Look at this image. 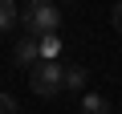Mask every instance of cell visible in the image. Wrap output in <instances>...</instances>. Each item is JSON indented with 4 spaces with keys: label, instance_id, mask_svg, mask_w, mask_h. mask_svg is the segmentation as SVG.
Returning a JSON list of instances; mask_svg holds the SVG:
<instances>
[{
    "label": "cell",
    "instance_id": "obj_1",
    "mask_svg": "<svg viewBox=\"0 0 122 114\" xmlns=\"http://www.w3.org/2000/svg\"><path fill=\"white\" fill-rule=\"evenodd\" d=\"M16 21L29 37H41V33H57L61 25V8L53 0H29L25 8H16Z\"/></svg>",
    "mask_w": 122,
    "mask_h": 114
},
{
    "label": "cell",
    "instance_id": "obj_2",
    "mask_svg": "<svg viewBox=\"0 0 122 114\" xmlns=\"http://www.w3.org/2000/svg\"><path fill=\"white\" fill-rule=\"evenodd\" d=\"M29 86L37 98H57L61 94V61H33L29 65Z\"/></svg>",
    "mask_w": 122,
    "mask_h": 114
},
{
    "label": "cell",
    "instance_id": "obj_3",
    "mask_svg": "<svg viewBox=\"0 0 122 114\" xmlns=\"http://www.w3.org/2000/svg\"><path fill=\"white\" fill-rule=\"evenodd\" d=\"M33 61H41V53H37V37L25 33V37L16 41V49H12V65H16V69H29Z\"/></svg>",
    "mask_w": 122,
    "mask_h": 114
},
{
    "label": "cell",
    "instance_id": "obj_4",
    "mask_svg": "<svg viewBox=\"0 0 122 114\" xmlns=\"http://www.w3.org/2000/svg\"><path fill=\"white\" fill-rule=\"evenodd\" d=\"M90 82V73H86V65H61V90H73V94H81V86Z\"/></svg>",
    "mask_w": 122,
    "mask_h": 114
},
{
    "label": "cell",
    "instance_id": "obj_5",
    "mask_svg": "<svg viewBox=\"0 0 122 114\" xmlns=\"http://www.w3.org/2000/svg\"><path fill=\"white\" fill-rule=\"evenodd\" d=\"M37 53H41V61H57L61 37H57V33H41V37H37Z\"/></svg>",
    "mask_w": 122,
    "mask_h": 114
},
{
    "label": "cell",
    "instance_id": "obj_6",
    "mask_svg": "<svg viewBox=\"0 0 122 114\" xmlns=\"http://www.w3.org/2000/svg\"><path fill=\"white\" fill-rule=\"evenodd\" d=\"M81 114H114L106 94H81Z\"/></svg>",
    "mask_w": 122,
    "mask_h": 114
},
{
    "label": "cell",
    "instance_id": "obj_7",
    "mask_svg": "<svg viewBox=\"0 0 122 114\" xmlns=\"http://www.w3.org/2000/svg\"><path fill=\"white\" fill-rule=\"evenodd\" d=\"M16 25V0H0V33H8Z\"/></svg>",
    "mask_w": 122,
    "mask_h": 114
},
{
    "label": "cell",
    "instance_id": "obj_8",
    "mask_svg": "<svg viewBox=\"0 0 122 114\" xmlns=\"http://www.w3.org/2000/svg\"><path fill=\"white\" fill-rule=\"evenodd\" d=\"M0 114H20L16 98H12V94H4V90H0Z\"/></svg>",
    "mask_w": 122,
    "mask_h": 114
},
{
    "label": "cell",
    "instance_id": "obj_9",
    "mask_svg": "<svg viewBox=\"0 0 122 114\" xmlns=\"http://www.w3.org/2000/svg\"><path fill=\"white\" fill-rule=\"evenodd\" d=\"M110 25H114V33H122V0H114V8H110Z\"/></svg>",
    "mask_w": 122,
    "mask_h": 114
}]
</instances>
